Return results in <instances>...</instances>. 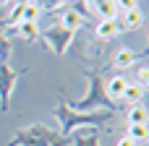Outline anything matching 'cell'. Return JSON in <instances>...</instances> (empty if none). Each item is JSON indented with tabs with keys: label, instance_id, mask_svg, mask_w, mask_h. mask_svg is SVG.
Listing matches in <instances>:
<instances>
[{
	"label": "cell",
	"instance_id": "8fae6325",
	"mask_svg": "<svg viewBox=\"0 0 149 146\" xmlns=\"http://www.w3.org/2000/svg\"><path fill=\"white\" fill-rule=\"evenodd\" d=\"M71 146H102V144H100V133H97V131L76 133V136L71 138Z\"/></svg>",
	"mask_w": 149,
	"mask_h": 146
},
{
	"label": "cell",
	"instance_id": "2e32d148",
	"mask_svg": "<svg viewBox=\"0 0 149 146\" xmlns=\"http://www.w3.org/2000/svg\"><path fill=\"white\" fill-rule=\"evenodd\" d=\"M39 16H42L39 5H37V3H31V0H26V3H24V13H21V21H26V24H37V21H39Z\"/></svg>",
	"mask_w": 149,
	"mask_h": 146
},
{
	"label": "cell",
	"instance_id": "3957f363",
	"mask_svg": "<svg viewBox=\"0 0 149 146\" xmlns=\"http://www.w3.org/2000/svg\"><path fill=\"white\" fill-rule=\"evenodd\" d=\"M8 146H71V138L58 131H50L42 123H34V125L18 128Z\"/></svg>",
	"mask_w": 149,
	"mask_h": 146
},
{
	"label": "cell",
	"instance_id": "cb8c5ba5",
	"mask_svg": "<svg viewBox=\"0 0 149 146\" xmlns=\"http://www.w3.org/2000/svg\"><path fill=\"white\" fill-rule=\"evenodd\" d=\"M8 3H10V0H0V5H8Z\"/></svg>",
	"mask_w": 149,
	"mask_h": 146
},
{
	"label": "cell",
	"instance_id": "d6986e66",
	"mask_svg": "<svg viewBox=\"0 0 149 146\" xmlns=\"http://www.w3.org/2000/svg\"><path fill=\"white\" fill-rule=\"evenodd\" d=\"M37 5H39L42 13H52V10H58L60 5H65V3H63V0H37Z\"/></svg>",
	"mask_w": 149,
	"mask_h": 146
},
{
	"label": "cell",
	"instance_id": "8992f818",
	"mask_svg": "<svg viewBox=\"0 0 149 146\" xmlns=\"http://www.w3.org/2000/svg\"><path fill=\"white\" fill-rule=\"evenodd\" d=\"M141 24H144V13H141L139 8H134V10L120 13L118 29H120V31H134V29H141Z\"/></svg>",
	"mask_w": 149,
	"mask_h": 146
},
{
	"label": "cell",
	"instance_id": "ffe728a7",
	"mask_svg": "<svg viewBox=\"0 0 149 146\" xmlns=\"http://www.w3.org/2000/svg\"><path fill=\"white\" fill-rule=\"evenodd\" d=\"M113 3H115L118 13H126V10H134V8H139V0H113Z\"/></svg>",
	"mask_w": 149,
	"mask_h": 146
},
{
	"label": "cell",
	"instance_id": "44dd1931",
	"mask_svg": "<svg viewBox=\"0 0 149 146\" xmlns=\"http://www.w3.org/2000/svg\"><path fill=\"white\" fill-rule=\"evenodd\" d=\"M139 86H144V89H147V65H141V68H139Z\"/></svg>",
	"mask_w": 149,
	"mask_h": 146
},
{
	"label": "cell",
	"instance_id": "d4e9b609",
	"mask_svg": "<svg viewBox=\"0 0 149 146\" xmlns=\"http://www.w3.org/2000/svg\"><path fill=\"white\" fill-rule=\"evenodd\" d=\"M63 3H68V5H71V3H76V0H63Z\"/></svg>",
	"mask_w": 149,
	"mask_h": 146
},
{
	"label": "cell",
	"instance_id": "52a82bcc",
	"mask_svg": "<svg viewBox=\"0 0 149 146\" xmlns=\"http://www.w3.org/2000/svg\"><path fill=\"white\" fill-rule=\"evenodd\" d=\"M60 26H65V29H73V31H79L81 29V24H84V13L81 10H76L73 5H68L63 13H60V21H58Z\"/></svg>",
	"mask_w": 149,
	"mask_h": 146
},
{
	"label": "cell",
	"instance_id": "7c38bea8",
	"mask_svg": "<svg viewBox=\"0 0 149 146\" xmlns=\"http://www.w3.org/2000/svg\"><path fill=\"white\" fill-rule=\"evenodd\" d=\"M13 29H16V34H18L21 39H26V42L39 39V26H37V24H26V21H21V24H16Z\"/></svg>",
	"mask_w": 149,
	"mask_h": 146
},
{
	"label": "cell",
	"instance_id": "484cf974",
	"mask_svg": "<svg viewBox=\"0 0 149 146\" xmlns=\"http://www.w3.org/2000/svg\"><path fill=\"white\" fill-rule=\"evenodd\" d=\"M31 3H37V0H31Z\"/></svg>",
	"mask_w": 149,
	"mask_h": 146
},
{
	"label": "cell",
	"instance_id": "4fadbf2b",
	"mask_svg": "<svg viewBox=\"0 0 149 146\" xmlns=\"http://www.w3.org/2000/svg\"><path fill=\"white\" fill-rule=\"evenodd\" d=\"M94 13L100 16V21H118V8H115L113 0H110V3H100V5H94Z\"/></svg>",
	"mask_w": 149,
	"mask_h": 146
},
{
	"label": "cell",
	"instance_id": "9c48e42d",
	"mask_svg": "<svg viewBox=\"0 0 149 146\" xmlns=\"http://www.w3.org/2000/svg\"><path fill=\"white\" fill-rule=\"evenodd\" d=\"M136 57H139V52H134L131 47H120V50L113 55V65L123 71V68H131V65L136 63Z\"/></svg>",
	"mask_w": 149,
	"mask_h": 146
},
{
	"label": "cell",
	"instance_id": "6da1fadb",
	"mask_svg": "<svg viewBox=\"0 0 149 146\" xmlns=\"http://www.w3.org/2000/svg\"><path fill=\"white\" fill-rule=\"evenodd\" d=\"M52 115H55V120L60 123V133H63V136H71V133H73V131H79V128H92V131L102 128L105 123H110V120H113L115 110L76 112V110H71L65 102H60V104L52 110Z\"/></svg>",
	"mask_w": 149,
	"mask_h": 146
},
{
	"label": "cell",
	"instance_id": "603a6c76",
	"mask_svg": "<svg viewBox=\"0 0 149 146\" xmlns=\"http://www.w3.org/2000/svg\"><path fill=\"white\" fill-rule=\"evenodd\" d=\"M89 3H94V5H100V3H110V0H89Z\"/></svg>",
	"mask_w": 149,
	"mask_h": 146
},
{
	"label": "cell",
	"instance_id": "5bb4252c",
	"mask_svg": "<svg viewBox=\"0 0 149 146\" xmlns=\"http://www.w3.org/2000/svg\"><path fill=\"white\" fill-rule=\"evenodd\" d=\"M118 34H120L118 21H100V24H97V37H100V39H113V37H118Z\"/></svg>",
	"mask_w": 149,
	"mask_h": 146
},
{
	"label": "cell",
	"instance_id": "9a60e30c",
	"mask_svg": "<svg viewBox=\"0 0 149 146\" xmlns=\"http://www.w3.org/2000/svg\"><path fill=\"white\" fill-rule=\"evenodd\" d=\"M128 125H147V107L141 102L131 104V110H128Z\"/></svg>",
	"mask_w": 149,
	"mask_h": 146
},
{
	"label": "cell",
	"instance_id": "ba28073f",
	"mask_svg": "<svg viewBox=\"0 0 149 146\" xmlns=\"http://www.w3.org/2000/svg\"><path fill=\"white\" fill-rule=\"evenodd\" d=\"M128 86V78L126 76H110L107 81H105V91H107V97L115 102V99H120L123 97V89Z\"/></svg>",
	"mask_w": 149,
	"mask_h": 146
},
{
	"label": "cell",
	"instance_id": "ac0fdd59",
	"mask_svg": "<svg viewBox=\"0 0 149 146\" xmlns=\"http://www.w3.org/2000/svg\"><path fill=\"white\" fill-rule=\"evenodd\" d=\"M131 141H147V125H128V133H126Z\"/></svg>",
	"mask_w": 149,
	"mask_h": 146
},
{
	"label": "cell",
	"instance_id": "30bf717a",
	"mask_svg": "<svg viewBox=\"0 0 149 146\" xmlns=\"http://www.w3.org/2000/svg\"><path fill=\"white\" fill-rule=\"evenodd\" d=\"M144 91H147L144 86H139V84H131V81H128V86L123 89V97H120V99H123V102H128V104H139V102L144 99Z\"/></svg>",
	"mask_w": 149,
	"mask_h": 146
},
{
	"label": "cell",
	"instance_id": "277c9868",
	"mask_svg": "<svg viewBox=\"0 0 149 146\" xmlns=\"http://www.w3.org/2000/svg\"><path fill=\"white\" fill-rule=\"evenodd\" d=\"M39 39H42L45 47H50L58 57H63V55L68 52V47L73 44L76 31H73V29H65V26H60V24H52L50 29H45V31L39 34Z\"/></svg>",
	"mask_w": 149,
	"mask_h": 146
},
{
	"label": "cell",
	"instance_id": "5b68a950",
	"mask_svg": "<svg viewBox=\"0 0 149 146\" xmlns=\"http://www.w3.org/2000/svg\"><path fill=\"white\" fill-rule=\"evenodd\" d=\"M21 76H26V68L16 71V68H10L8 63L0 60V107H3V112H8L13 89H16V81H18Z\"/></svg>",
	"mask_w": 149,
	"mask_h": 146
},
{
	"label": "cell",
	"instance_id": "7402d4cb",
	"mask_svg": "<svg viewBox=\"0 0 149 146\" xmlns=\"http://www.w3.org/2000/svg\"><path fill=\"white\" fill-rule=\"evenodd\" d=\"M115 146H136V141H131L128 136H123V138H118V144Z\"/></svg>",
	"mask_w": 149,
	"mask_h": 146
},
{
	"label": "cell",
	"instance_id": "e0dca14e",
	"mask_svg": "<svg viewBox=\"0 0 149 146\" xmlns=\"http://www.w3.org/2000/svg\"><path fill=\"white\" fill-rule=\"evenodd\" d=\"M10 55H13V42H10V37L5 34V29L0 26V60L5 63Z\"/></svg>",
	"mask_w": 149,
	"mask_h": 146
},
{
	"label": "cell",
	"instance_id": "7a4b0ae2",
	"mask_svg": "<svg viewBox=\"0 0 149 146\" xmlns=\"http://www.w3.org/2000/svg\"><path fill=\"white\" fill-rule=\"evenodd\" d=\"M84 76H86V94H84L79 102L68 104V107H71V110H76V112L115 110V107H113V99H110V97H107V91H105V78L100 76V71H86Z\"/></svg>",
	"mask_w": 149,
	"mask_h": 146
}]
</instances>
